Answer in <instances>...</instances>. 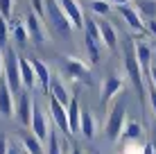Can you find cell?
Segmentation results:
<instances>
[{"label":"cell","mask_w":156,"mask_h":154,"mask_svg":"<svg viewBox=\"0 0 156 154\" xmlns=\"http://www.w3.org/2000/svg\"><path fill=\"white\" fill-rule=\"evenodd\" d=\"M122 52H125V68H127V75L131 79V84L138 88L140 93V102H143V109H145V82H143V66L138 61V52H136V43L133 39H127L122 41Z\"/></svg>","instance_id":"1"},{"label":"cell","mask_w":156,"mask_h":154,"mask_svg":"<svg viewBox=\"0 0 156 154\" xmlns=\"http://www.w3.org/2000/svg\"><path fill=\"white\" fill-rule=\"evenodd\" d=\"M45 20L55 34L63 36V39H70L75 25L68 18V14L63 12V7L59 5V0H45Z\"/></svg>","instance_id":"2"},{"label":"cell","mask_w":156,"mask_h":154,"mask_svg":"<svg viewBox=\"0 0 156 154\" xmlns=\"http://www.w3.org/2000/svg\"><path fill=\"white\" fill-rule=\"evenodd\" d=\"M2 57H5V79H7L9 88H12L14 95H18L23 91V77H20V57L16 55V50L12 45L7 50H2Z\"/></svg>","instance_id":"3"},{"label":"cell","mask_w":156,"mask_h":154,"mask_svg":"<svg viewBox=\"0 0 156 154\" xmlns=\"http://www.w3.org/2000/svg\"><path fill=\"white\" fill-rule=\"evenodd\" d=\"M125 127H127V104H125V100H120V102H115L109 111V118H106V125H104L106 138L109 141L122 138Z\"/></svg>","instance_id":"4"},{"label":"cell","mask_w":156,"mask_h":154,"mask_svg":"<svg viewBox=\"0 0 156 154\" xmlns=\"http://www.w3.org/2000/svg\"><path fill=\"white\" fill-rule=\"evenodd\" d=\"M34 104L36 100L32 98V93L27 88L18 93V100H16V118L23 127H32V118H34Z\"/></svg>","instance_id":"5"},{"label":"cell","mask_w":156,"mask_h":154,"mask_svg":"<svg viewBox=\"0 0 156 154\" xmlns=\"http://www.w3.org/2000/svg\"><path fill=\"white\" fill-rule=\"evenodd\" d=\"M48 100H50V120L55 123V127L59 131H63V134H70V123H68V107L66 104H61L57 98H52V95H48Z\"/></svg>","instance_id":"6"},{"label":"cell","mask_w":156,"mask_h":154,"mask_svg":"<svg viewBox=\"0 0 156 154\" xmlns=\"http://www.w3.org/2000/svg\"><path fill=\"white\" fill-rule=\"evenodd\" d=\"M63 70H66V75H70L75 82L90 84V68H88V63H84L82 59L66 57V59H63Z\"/></svg>","instance_id":"7"},{"label":"cell","mask_w":156,"mask_h":154,"mask_svg":"<svg viewBox=\"0 0 156 154\" xmlns=\"http://www.w3.org/2000/svg\"><path fill=\"white\" fill-rule=\"evenodd\" d=\"M32 134L36 136L41 143H48L50 141V134H52V127L48 123V116L43 113V109L39 104H34V118H32Z\"/></svg>","instance_id":"8"},{"label":"cell","mask_w":156,"mask_h":154,"mask_svg":"<svg viewBox=\"0 0 156 154\" xmlns=\"http://www.w3.org/2000/svg\"><path fill=\"white\" fill-rule=\"evenodd\" d=\"M0 116H5V118H12L16 116V102H14V93L12 88H9L7 79L2 75V82H0Z\"/></svg>","instance_id":"9"},{"label":"cell","mask_w":156,"mask_h":154,"mask_svg":"<svg viewBox=\"0 0 156 154\" xmlns=\"http://www.w3.org/2000/svg\"><path fill=\"white\" fill-rule=\"evenodd\" d=\"M118 12H120V16L127 20V25L133 32H145V30H147V23L143 20V16H140V12H138L136 7H131V5H122V7H118Z\"/></svg>","instance_id":"10"},{"label":"cell","mask_w":156,"mask_h":154,"mask_svg":"<svg viewBox=\"0 0 156 154\" xmlns=\"http://www.w3.org/2000/svg\"><path fill=\"white\" fill-rule=\"evenodd\" d=\"M25 25H27L30 41H32V43H34V45H43V43H45V30H43V25H41V18H39L34 12H27Z\"/></svg>","instance_id":"11"},{"label":"cell","mask_w":156,"mask_h":154,"mask_svg":"<svg viewBox=\"0 0 156 154\" xmlns=\"http://www.w3.org/2000/svg\"><path fill=\"white\" fill-rule=\"evenodd\" d=\"M59 5H61L63 12L68 14V18L73 20L75 30H84V20H86V16H84V12H82V7L77 5V0H59Z\"/></svg>","instance_id":"12"},{"label":"cell","mask_w":156,"mask_h":154,"mask_svg":"<svg viewBox=\"0 0 156 154\" xmlns=\"http://www.w3.org/2000/svg\"><path fill=\"white\" fill-rule=\"evenodd\" d=\"M32 66H34V70H36V79H39V86H41V91L50 95V84H52L50 68H48L43 61H39V59H32Z\"/></svg>","instance_id":"13"},{"label":"cell","mask_w":156,"mask_h":154,"mask_svg":"<svg viewBox=\"0 0 156 154\" xmlns=\"http://www.w3.org/2000/svg\"><path fill=\"white\" fill-rule=\"evenodd\" d=\"M20 77H23V86L32 91V88L39 84V79H36V70L34 66H32V59H25V57H20Z\"/></svg>","instance_id":"14"},{"label":"cell","mask_w":156,"mask_h":154,"mask_svg":"<svg viewBox=\"0 0 156 154\" xmlns=\"http://www.w3.org/2000/svg\"><path fill=\"white\" fill-rule=\"evenodd\" d=\"M68 123H70V134L82 131V107H79L77 98H73L70 104H68Z\"/></svg>","instance_id":"15"},{"label":"cell","mask_w":156,"mask_h":154,"mask_svg":"<svg viewBox=\"0 0 156 154\" xmlns=\"http://www.w3.org/2000/svg\"><path fill=\"white\" fill-rule=\"evenodd\" d=\"M100 32H102V43L109 48V50H118V32L109 20L100 18Z\"/></svg>","instance_id":"16"},{"label":"cell","mask_w":156,"mask_h":154,"mask_svg":"<svg viewBox=\"0 0 156 154\" xmlns=\"http://www.w3.org/2000/svg\"><path fill=\"white\" fill-rule=\"evenodd\" d=\"M12 39L16 41V45H18V48H25V45H27L30 32H27L25 20H20V18H14V20H12Z\"/></svg>","instance_id":"17"},{"label":"cell","mask_w":156,"mask_h":154,"mask_svg":"<svg viewBox=\"0 0 156 154\" xmlns=\"http://www.w3.org/2000/svg\"><path fill=\"white\" fill-rule=\"evenodd\" d=\"M122 91V79L120 77H109L102 86V104H109L118 93Z\"/></svg>","instance_id":"18"},{"label":"cell","mask_w":156,"mask_h":154,"mask_svg":"<svg viewBox=\"0 0 156 154\" xmlns=\"http://www.w3.org/2000/svg\"><path fill=\"white\" fill-rule=\"evenodd\" d=\"M50 95L52 98H57L61 104H70V93H68V88H66V84H63V79H59V77H52V84H50Z\"/></svg>","instance_id":"19"},{"label":"cell","mask_w":156,"mask_h":154,"mask_svg":"<svg viewBox=\"0 0 156 154\" xmlns=\"http://www.w3.org/2000/svg\"><path fill=\"white\" fill-rule=\"evenodd\" d=\"M18 141H20V145H23L30 154H43V143L36 138L32 131H30V134H27V131H20V134H18Z\"/></svg>","instance_id":"20"},{"label":"cell","mask_w":156,"mask_h":154,"mask_svg":"<svg viewBox=\"0 0 156 154\" xmlns=\"http://www.w3.org/2000/svg\"><path fill=\"white\" fill-rule=\"evenodd\" d=\"M136 52H138V61L143 66V73L149 75V70H152V48L147 43H136Z\"/></svg>","instance_id":"21"},{"label":"cell","mask_w":156,"mask_h":154,"mask_svg":"<svg viewBox=\"0 0 156 154\" xmlns=\"http://www.w3.org/2000/svg\"><path fill=\"white\" fill-rule=\"evenodd\" d=\"M79 134L84 136V138H93L95 136V118H93V113H90L88 109H82V131Z\"/></svg>","instance_id":"22"},{"label":"cell","mask_w":156,"mask_h":154,"mask_svg":"<svg viewBox=\"0 0 156 154\" xmlns=\"http://www.w3.org/2000/svg\"><path fill=\"white\" fill-rule=\"evenodd\" d=\"M84 34H86V36H90V39H95L98 43H102L100 20L95 18V16H86V20H84Z\"/></svg>","instance_id":"23"},{"label":"cell","mask_w":156,"mask_h":154,"mask_svg":"<svg viewBox=\"0 0 156 154\" xmlns=\"http://www.w3.org/2000/svg\"><path fill=\"white\" fill-rule=\"evenodd\" d=\"M143 136V127L136 120H127V127L122 131V141H138Z\"/></svg>","instance_id":"24"},{"label":"cell","mask_w":156,"mask_h":154,"mask_svg":"<svg viewBox=\"0 0 156 154\" xmlns=\"http://www.w3.org/2000/svg\"><path fill=\"white\" fill-rule=\"evenodd\" d=\"M84 43H86V50H88V57H90V63H98L100 61V43L95 39L84 34Z\"/></svg>","instance_id":"25"},{"label":"cell","mask_w":156,"mask_h":154,"mask_svg":"<svg viewBox=\"0 0 156 154\" xmlns=\"http://www.w3.org/2000/svg\"><path fill=\"white\" fill-rule=\"evenodd\" d=\"M9 39H12V27L7 25L5 18H0V50L9 48Z\"/></svg>","instance_id":"26"},{"label":"cell","mask_w":156,"mask_h":154,"mask_svg":"<svg viewBox=\"0 0 156 154\" xmlns=\"http://www.w3.org/2000/svg\"><path fill=\"white\" fill-rule=\"evenodd\" d=\"M48 154H63V147H61V141H59L57 131L50 134V141H48Z\"/></svg>","instance_id":"27"},{"label":"cell","mask_w":156,"mask_h":154,"mask_svg":"<svg viewBox=\"0 0 156 154\" xmlns=\"http://www.w3.org/2000/svg\"><path fill=\"white\" fill-rule=\"evenodd\" d=\"M90 9H93L95 14L104 16V14L111 12V5H109V0H90Z\"/></svg>","instance_id":"28"},{"label":"cell","mask_w":156,"mask_h":154,"mask_svg":"<svg viewBox=\"0 0 156 154\" xmlns=\"http://www.w3.org/2000/svg\"><path fill=\"white\" fill-rule=\"evenodd\" d=\"M14 14V0H0V18H12Z\"/></svg>","instance_id":"29"},{"label":"cell","mask_w":156,"mask_h":154,"mask_svg":"<svg viewBox=\"0 0 156 154\" xmlns=\"http://www.w3.org/2000/svg\"><path fill=\"white\" fill-rule=\"evenodd\" d=\"M32 12L41 20H45V0H32Z\"/></svg>","instance_id":"30"},{"label":"cell","mask_w":156,"mask_h":154,"mask_svg":"<svg viewBox=\"0 0 156 154\" xmlns=\"http://www.w3.org/2000/svg\"><path fill=\"white\" fill-rule=\"evenodd\" d=\"M138 12H145V14H149V16H152V18H156V5H147V2H138Z\"/></svg>","instance_id":"31"},{"label":"cell","mask_w":156,"mask_h":154,"mask_svg":"<svg viewBox=\"0 0 156 154\" xmlns=\"http://www.w3.org/2000/svg\"><path fill=\"white\" fill-rule=\"evenodd\" d=\"M0 154H9V138L2 129H0Z\"/></svg>","instance_id":"32"},{"label":"cell","mask_w":156,"mask_h":154,"mask_svg":"<svg viewBox=\"0 0 156 154\" xmlns=\"http://www.w3.org/2000/svg\"><path fill=\"white\" fill-rule=\"evenodd\" d=\"M147 98H149L152 111H154V116H156V86H154V84H149V88H147Z\"/></svg>","instance_id":"33"},{"label":"cell","mask_w":156,"mask_h":154,"mask_svg":"<svg viewBox=\"0 0 156 154\" xmlns=\"http://www.w3.org/2000/svg\"><path fill=\"white\" fill-rule=\"evenodd\" d=\"M9 154H23V145H20V141L9 143Z\"/></svg>","instance_id":"34"},{"label":"cell","mask_w":156,"mask_h":154,"mask_svg":"<svg viewBox=\"0 0 156 154\" xmlns=\"http://www.w3.org/2000/svg\"><path fill=\"white\" fill-rule=\"evenodd\" d=\"M147 32H149L152 36H156V18H149V20H147Z\"/></svg>","instance_id":"35"},{"label":"cell","mask_w":156,"mask_h":154,"mask_svg":"<svg viewBox=\"0 0 156 154\" xmlns=\"http://www.w3.org/2000/svg\"><path fill=\"white\" fill-rule=\"evenodd\" d=\"M149 84H154V86H156V66H152V70H149Z\"/></svg>","instance_id":"36"},{"label":"cell","mask_w":156,"mask_h":154,"mask_svg":"<svg viewBox=\"0 0 156 154\" xmlns=\"http://www.w3.org/2000/svg\"><path fill=\"white\" fill-rule=\"evenodd\" d=\"M143 154H156V150H154V145H152V143H147V145H145Z\"/></svg>","instance_id":"37"},{"label":"cell","mask_w":156,"mask_h":154,"mask_svg":"<svg viewBox=\"0 0 156 154\" xmlns=\"http://www.w3.org/2000/svg\"><path fill=\"white\" fill-rule=\"evenodd\" d=\"M70 154H86V152L82 150V147H77V145L73 143V147H70Z\"/></svg>","instance_id":"38"},{"label":"cell","mask_w":156,"mask_h":154,"mask_svg":"<svg viewBox=\"0 0 156 154\" xmlns=\"http://www.w3.org/2000/svg\"><path fill=\"white\" fill-rule=\"evenodd\" d=\"M109 2H113V5H115V7H122V5H127V2H129V0H109Z\"/></svg>","instance_id":"39"},{"label":"cell","mask_w":156,"mask_h":154,"mask_svg":"<svg viewBox=\"0 0 156 154\" xmlns=\"http://www.w3.org/2000/svg\"><path fill=\"white\" fill-rule=\"evenodd\" d=\"M23 154H30V152H27V150H25V147H23Z\"/></svg>","instance_id":"40"}]
</instances>
